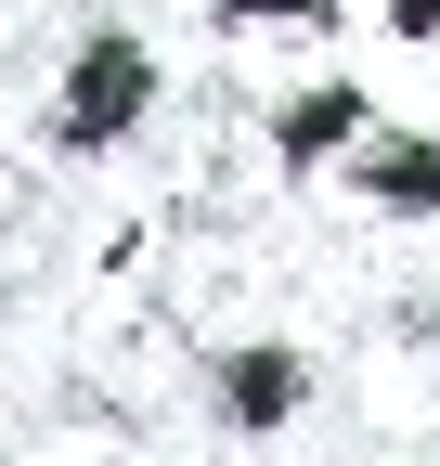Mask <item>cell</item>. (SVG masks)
<instances>
[{"label":"cell","instance_id":"cell-7","mask_svg":"<svg viewBox=\"0 0 440 466\" xmlns=\"http://www.w3.org/2000/svg\"><path fill=\"white\" fill-rule=\"evenodd\" d=\"M78 466H117V453H78Z\"/></svg>","mask_w":440,"mask_h":466},{"label":"cell","instance_id":"cell-2","mask_svg":"<svg viewBox=\"0 0 440 466\" xmlns=\"http://www.w3.org/2000/svg\"><path fill=\"white\" fill-rule=\"evenodd\" d=\"M311 401H324V363H311L298 337H234V350H207V415L234 428V441L311 428Z\"/></svg>","mask_w":440,"mask_h":466},{"label":"cell","instance_id":"cell-5","mask_svg":"<svg viewBox=\"0 0 440 466\" xmlns=\"http://www.w3.org/2000/svg\"><path fill=\"white\" fill-rule=\"evenodd\" d=\"M207 14L220 26H298L311 39V26H337V0H207Z\"/></svg>","mask_w":440,"mask_h":466},{"label":"cell","instance_id":"cell-3","mask_svg":"<svg viewBox=\"0 0 440 466\" xmlns=\"http://www.w3.org/2000/svg\"><path fill=\"white\" fill-rule=\"evenodd\" d=\"M337 182H350V208H375V220H440V130H375L337 156Z\"/></svg>","mask_w":440,"mask_h":466},{"label":"cell","instance_id":"cell-6","mask_svg":"<svg viewBox=\"0 0 440 466\" xmlns=\"http://www.w3.org/2000/svg\"><path fill=\"white\" fill-rule=\"evenodd\" d=\"M375 26H389L402 52H440V0H375Z\"/></svg>","mask_w":440,"mask_h":466},{"label":"cell","instance_id":"cell-4","mask_svg":"<svg viewBox=\"0 0 440 466\" xmlns=\"http://www.w3.org/2000/svg\"><path fill=\"white\" fill-rule=\"evenodd\" d=\"M259 130H272V156H285V168H337V156L375 130V91L324 66V78H298V91H272V116H259Z\"/></svg>","mask_w":440,"mask_h":466},{"label":"cell","instance_id":"cell-1","mask_svg":"<svg viewBox=\"0 0 440 466\" xmlns=\"http://www.w3.org/2000/svg\"><path fill=\"white\" fill-rule=\"evenodd\" d=\"M143 116H155V39L143 26H78L52 91H39V143L52 156H117Z\"/></svg>","mask_w":440,"mask_h":466}]
</instances>
